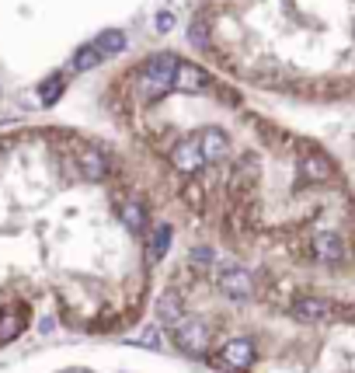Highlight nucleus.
<instances>
[{"label": "nucleus", "instance_id": "1", "mask_svg": "<svg viewBox=\"0 0 355 373\" xmlns=\"http://www.w3.org/2000/svg\"><path fill=\"white\" fill-rule=\"evenodd\" d=\"M178 63L181 60L174 53H157L154 60H147V67L140 70V98L143 102H157L160 95H167V88H174Z\"/></svg>", "mask_w": 355, "mask_h": 373}, {"label": "nucleus", "instance_id": "2", "mask_svg": "<svg viewBox=\"0 0 355 373\" xmlns=\"http://www.w3.org/2000/svg\"><path fill=\"white\" fill-rule=\"evenodd\" d=\"M310 251H313V258H317L320 265H331V269H338V265L348 262V241H345L341 230H331V227L313 230V237H310Z\"/></svg>", "mask_w": 355, "mask_h": 373}, {"label": "nucleus", "instance_id": "3", "mask_svg": "<svg viewBox=\"0 0 355 373\" xmlns=\"http://www.w3.org/2000/svg\"><path fill=\"white\" fill-rule=\"evenodd\" d=\"M289 310H292V317H296L299 324H327V321L334 317V303L324 300V296H313V293L296 296V300L289 303Z\"/></svg>", "mask_w": 355, "mask_h": 373}, {"label": "nucleus", "instance_id": "4", "mask_svg": "<svg viewBox=\"0 0 355 373\" xmlns=\"http://www.w3.org/2000/svg\"><path fill=\"white\" fill-rule=\"evenodd\" d=\"M195 143H199V154H202L206 164H223L230 157V136L223 129H216V126H206L195 136Z\"/></svg>", "mask_w": 355, "mask_h": 373}, {"label": "nucleus", "instance_id": "5", "mask_svg": "<svg viewBox=\"0 0 355 373\" xmlns=\"http://www.w3.org/2000/svg\"><path fill=\"white\" fill-rule=\"evenodd\" d=\"M296 168H299V178H303L306 185H324V182H331V175H334L331 157L320 154V150H306Z\"/></svg>", "mask_w": 355, "mask_h": 373}, {"label": "nucleus", "instance_id": "6", "mask_svg": "<svg viewBox=\"0 0 355 373\" xmlns=\"http://www.w3.org/2000/svg\"><path fill=\"white\" fill-rule=\"evenodd\" d=\"M216 286H220L226 296H233V300H247V296L254 293V279H251V272L240 269V265H226V269H220Z\"/></svg>", "mask_w": 355, "mask_h": 373}, {"label": "nucleus", "instance_id": "7", "mask_svg": "<svg viewBox=\"0 0 355 373\" xmlns=\"http://www.w3.org/2000/svg\"><path fill=\"white\" fill-rule=\"evenodd\" d=\"M174 342H178L181 352H188V356H202V352L209 349V328H206V321H185V324H178Z\"/></svg>", "mask_w": 355, "mask_h": 373}, {"label": "nucleus", "instance_id": "8", "mask_svg": "<svg viewBox=\"0 0 355 373\" xmlns=\"http://www.w3.org/2000/svg\"><path fill=\"white\" fill-rule=\"evenodd\" d=\"M220 363H226V370H247L254 363V342L251 338H230L220 352Z\"/></svg>", "mask_w": 355, "mask_h": 373}, {"label": "nucleus", "instance_id": "9", "mask_svg": "<svg viewBox=\"0 0 355 373\" xmlns=\"http://www.w3.org/2000/svg\"><path fill=\"white\" fill-rule=\"evenodd\" d=\"M171 164H174L178 171H185V175H195V171L206 168V161H202L195 140H181V143H174V150H171Z\"/></svg>", "mask_w": 355, "mask_h": 373}, {"label": "nucleus", "instance_id": "10", "mask_svg": "<svg viewBox=\"0 0 355 373\" xmlns=\"http://www.w3.org/2000/svg\"><path fill=\"white\" fill-rule=\"evenodd\" d=\"M77 168H81V175H84L88 182H101V178L108 175V157H105L98 147H84V150L77 154Z\"/></svg>", "mask_w": 355, "mask_h": 373}, {"label": "nucleus", "instance_id": "11", "mask_svg": "<svg viewBox=\"0 0 355 373\" xmlns=\"http://www.w3.org/2000/svg\"><path fill=\"white\" fill-rule=\"evenodd\" d=\"M174 88L185 91V95H195L202 88H209V74L195 63H178V74H174Z\"/></svg>", "mask_w": 355, "mask_h": 373}, {"label": "nucleus", "instance_id": "12", "mask_svg": "<svg viewBox=\"0 0 355 373\" xmlns=\"http://www.w3.org/2000/svg\"><path fill=\"white\" fill-rule=\"evenodd\" d=\"M157 317H160L167 328L181 324V317H185V300H181L178 289H164V293L157 296Z\"/></svg>", "mask_w": 355, "mask_h": 373}, {"label": "nucleus", "instance_id": "13", "mask_svg": "<svg viewBox=\"0 0 355 373\" xmlns=\"http://www.w3.org/2000/svg\"><path fill=\"white\" fill-rule=\"evenodd\" d=\"M171 241H174V227H171V223H157V227L150 230V241H147L150 262H160V258L171 251Z\"/></svg>", "mask_w": 355, "mask_h": 373}, {"label": "nucleus", "instance_id": "14", "mask_svg": "<svg viewBox=\"0 0 355 373\" xmlns=\"http://www.w3.org/2000/svg\"><path fill=\"white\" fill-rule=\"evenodd\" d=\"M119 220H122L129 230H147V227H150V213H147V206H143L140 199H126V203L119 206Z\"/></svg>", "mask_w": 355, "mask_h": 373}, {"label": "nucleus", "instance_id": "15", "mask_svg": "<svg viewBox=\"0 0 355 373\" xmlns=\"http://www.w3.org/2000/svg\"><path fill=\"white\" fill-rule=\"evenodd\" d=\"M98 53L101 56H115V53H122L126 49V32H119V29H108V32H101L98 35Z\"/></svg>", "mask_w": 355, "mask_h": 373}, {"label": "nucleus", "instance_id": "16", "mask_svg": "<svg viewBox=\"0 0 355 373\" xmlns=\"http://www.w3.org/2000/svg\"><path fill=\"white\" fill-rule=\"evenodd\" d=\"M101 60H105V56L98 53V46H81V49L74 53V67H77V70H94Z\"/></svg>", "mask_w": 355, "mask_h": 373}, {"label": "nucleus", "instance_id": "17", "mask_svg": "<svg viewBox=\"0 0 355 373\" xmlns=\"http://www.w3.org/2000/svg\"><path fill=\"white\" fill-rule=\"evenodd\" d=\"M22 328H25V321L18 314H4L0 317V342H15L22 335Z\"/></svg>", "mask_w": 355, "mask_h": 373}, {"label": "nucleus", "instance_id": "18", "mask_svg": "<svg viewBox=\"0 0 355 373\" xmlns=\"http://www.w3.org/2000/svg\"><path fill=\"white\" fill-rule=\"evenodd\" d=\"M188 42H192L195 49H206V46H209V22H206V18H195V22L188 25Z\"/></svg>", "mask_w": 355, "mask_h": 373}, {"label": "nucleus", "instance_id": "19", "mask_svg": "<svg viewBox=\"0 0 355 373\" xmlns=\"http://www.w3.org/2000/svg\"><path fill=\"white\" fill-rule=\"evenodd\" d=\"M136 345H143V349H154V352H160V349H164V338H160V328H154V324H147V328H140V335H136Z\"/></svg>", "mask_w": 355, "mask_h": 373}, {"label": "nucleus", "instance_id": "20", "mask_svg": "<svg viewBox=\"0 0 355 373\" xmlns=\"http://www.w3.org/2000/svg\"><path fill=\"white\" fill-rule=\"evenodd\" d=\"M60 95H63V77H49V81H42V91H39L42 105H56Z\"/></svg>", "mask_w": 355, "mask_h": 373}, {"label": "nucleus", "instance_id": "21", "mask_svg": "<svg viewBox=\"0 0 355 373\" xmlns=\"http://www.w3.org/2000/svg\"><path fill=\"white\" fill-rule=\"evenodd\" d=\"M174 25H178V18H174L171 11H157V18H154V29H157L160 35H167Z\"/></svg>", "mask_w": 355, "mask_h": 373}, {"label": "nucleus", "instance_id": "22", "mask_svg": "<svg viewBox=\"0 0 355 373\" xmlns=\"http://www.w3.org/2000/svg\"><path fill=\"white\" fill-rule=\"evenodd\" d=\"M192 265H209L213 262V248H206V244H199V248H192Z\"/></svg>", "mask_w": 355, "mask_h": 373}, {"label": "nucleus", "instance_id": "23", "mask_svg": "<svg viewBox=\"0 0 355 373\" xmlns=\"http://www.w3.org/2000/svg\"><path fill=\"white\" fill-rule=\"evenodd\" d=\"M185 196H188V203H199V199H202V192H199V185H195V189L188 185V189H185Z\"/></svg>", "mask_w": 355, "mask_h": 373}]
</instances>
